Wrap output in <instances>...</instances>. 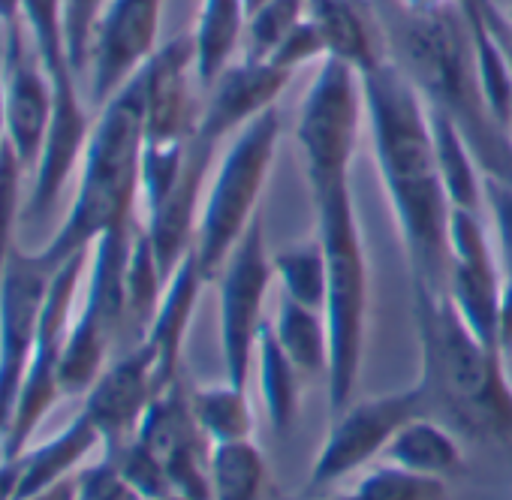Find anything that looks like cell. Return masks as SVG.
Returning <instances> with one entry per match:
<instances>
[{
	"label": "cell",
	"instance_id": "cell-1",
	"mask_svg": "<svg viewBox=\"0 0 512 500\" xmlns=\"http://www.w3.org/2000/svg\"><path fill=\"white\" fill-rule=\"evenodd\" d=\"M362 91L365 127L398 223L410 287L446 293L452 205L437 169L431 106L395 58L365 73Z\"/></svg>",
	"mask_w": 512,
	"mask_h": 500
},
{
	"label": "cell",
	"instance_id": "cell-2",
	"mask_svg": "<svg viewBox=\"0 0 512 500\" xmlns=\"http://www.w3.org/2000/svg\"><path fill=\"white\" fill-rule=\"evenodd\" d=\"M413 320L422 353L419 392L425 413L455 434L512 449V383L506 356L485 347L446 293L413 287Z\"/></svg>",
	"mask_w": 512,
	"mask_h": 500
},
{
	"label": "cell",
	"instance_id": "cell-3",
	"mask_svg": "<svg viewBox=\"0 0 512 500\" xmlns=\"http://www.w3.org/2000/svg\"><path fill=\"white\" fill-rule=\"evenodd\" d=\"M383 22L392 58L407 70L428 106L461 127L488 178L512 181V136L485 103L461 4L431 16L392 10V16L383 13Z\"/></svg>",
	"mask_w": 512,
	"mask_h": 500
},
{
	"label": "cell",
	"instance_id": "cell-4",
	"mask_svg": "<svg viewBox=\"0 0 512 500\" xmlns=\"http://www.w3.org/2000/svg\"><path fill=\"white\" fill-rule=\"evenodd\" d=\"M145 151V82L142 70L115 91L94 118L79 166V187L58 232L34 257L61 269L70 257L91 250L106 232L136 220L139 172Z\"/></svg>",
	"mask_w": 512,
	"mask_h": 500
},
{
	"label": "cell",
	"instance_id": "cell-5",
	"mask_svg": "<svg viewBox=\"0 0 512 500\" xmlns=\"http://www.w3.org/2000/svg\"><path fill=\"white\" fill-rule=\"evenodd\" d=\"M314 205V232L326 250L329 290H326V326H329V407L332 416L356 401L368 329H371V263L365 232L353 196V175L323 178L308 184Z\"/></svg>",
	"mask_w": 512,
	"mask_h": 500
},
{
	"label": "cell",
	"instance_id": "cell-6",
	"mask_svg": "<svg viewBox=\"0 0 512 500\" xmlns=\"http://www.w3.org/2000/svg\"><path fill=\"white\" fill-rule=\"evenodd\" d=\"M278 145L281 112L275 106L229 139L211 181L205 184L193 254L208 281L220 278L232 247L260 217V199L269 184Z\"/></svg>",
	"mask_w": 512,
	"mask_h": 500
},
{
	"label": "cell",
	"instance_id": "cell-7",
	"mask_svg": "<svg viewBox=\"0 0 512 500\" xmlns=\"http://www.w3.org/2000/svg\"><path fill=\"white\" fill-rule=\"evenodd\" d=\"M88 263H91V250L70 257L52 275L49 296H46L43 317H40L37 347H34L31 365L25 371V380H22V389H19L16 407H13V419L7 425L4 440H0V458H19L31 446L37 428L46 422L52 407L64 398L61 356H64V344H67V332L76 317L82 281L88 278Z\"/></svg>",
	"mask_w": 512,
	"mask_h": 500
},
{
	"label": "cell",
	"instance_id": "cell-8",
	"mask_svg": "<svg viewBox=\"0 0 512 500\" xmlns=\"http://www.w3.org/2000/svg\"><path fill=\"white\" fill-rule=\"evenodd\" d=\"M362 127H365L362 76L338 58L320 61L302 97L299 124H296L305 181L311 184L323 178L353 175Z\"/></svg>",
	"mask_w": 512,
	"mask_h": 500
},
{
	"label": "cell",
	"instance_id": "cell-9",
	"mask_svg": "<svg viewBox=\"0 0 512 500\" xmlns=\"http://www.w3.org/2000/svg\"><path fill=\"white\" fill-rule=\"evenodd\" d=\"M220 347L226 380L247 386L256 344L266 329V299L275 284V266L266 247L263 214L232 247L220 272Z\"/></svg>",
	"mask_w": 512,
	"mask_h": 500
},
{
	"label": "cell",
	"instance_id": "cell-10",
	"mask_svg": "<svg viewBox=\"0 0 512 500\" xmlns=\"http://www.w3.org/2000/svg\"><path fill=\"white\" fill-rule=\"evenodd\" d=\"M422 413L425 398L419 386L374 395L365 401H350L341 413L332 416L326 443L311 467V485H335L347 476L368 470L377 458H383L398 428Z\"/></svg>",
	"mask_w": 512,
	"mask_h": 500
},
{
	"label": "cell",
	"instance_id": "cell-11",
	"mask_svg": "<svg viewBox=\"0 0 512 500\" xmlns=\"http://www.w3.org/2000/svg\"><path fill=\"white\" fill-rule=\"evenodd\" d=\"M446 296L464 326L491 350L500 347V266L491 223L482 211L452 208L449 214V275Z\"/></svg>",
	"mask_w": 512,
	"mask_h": 500
},
{
	"label": "cell",
	"instance_id": "cell-12",
	"mask_svg": "<svg viewBox=\"0 0 512 500\" xmlns=\"http://www.w3.org/2000/svg\"><path fill=\"white\" fill-rule=\"evenodd\" d=\"M52 275L55 269L43 266L34 250L16 247L0 278V440L13 419V407L37 347Z\"/></svg>",
	"mask_w": 512,
	"mask_h": 500
},
{
	"label": "cell",
	"instance_id": "cell-13",
	"mask_svg": "<svg viewBox=\"0 0 512 500\" xmlns=\"http://www.w3.org/2000/svg\"><path fill=\"white\" fill-rule=\"evenodd\" d=\"M0 70L7 142L28 172H34L55 112V82L22 22L0 34Z\"/></svg>",
	"mask_w": 512,
	"mask_h": 500
},
{
	"label": "cell",
	"instance_id": "cell-14",
	"mask_svg": "<svg viewBox=\"0 0 512 500\" xmlns=\"http://www.w3.org/2000/svg\"><path fill=\"white\" fill-rule=\"evenodd\" d=\"M166 0H109V7L94 31L88 79L91 103L103 106L121 91L160 49Z\"/></svg>",
	"mask_w": 512,
	"mask_h": 500
},
{
	"label": "cell",
	"instance_id": "cell-15",
	"mask_svg": "<svg viewBox=\"0 0 512 500\" xmlns=\"http://www.w3.org/2000/svg\"><path fill=\"white\" fill-rule=\"evenodd\" d=\"M136 437L157 455L172 491L190 500H211V440L202 434L190 410V392L181 386V380L157 392Z\"/></svg>",
	"mask_w": 512,
	"mask_h": 500
},
{
	"label": "cell",
	"instance_id": "cell-16",
	"mask_svg": "<svg viewBox=\"0 0 512 500\" xmlns=\"http://www.w3.org/2000/svg\"><path fill=\"white\" fill-rule=\"evenodd\" d=\"M49 76L55 82V112H52L46 142H43V154L34 169V187L25 196L28 220L46 217L55 211L64 187L82 166L91 127H94V118L88 115L85 97L79 91L76 70H58Z\"/></svg>",
	"mask_w": 512,
	"mask_h": 500
},
{
	"label": "cell",
	"instance_id": "cell-17",
	"mask_svg": "<svg viewBox=\"0 0 512 500\" xmlns=\"http://www.w3.org/2000/svg\"><path fill=\"white\" fill-rule=\"evenodd\" d=\"M142 82L145 145H190L199 124L193 91L202 88L196 79L190 34L160 43V49L142 67Z\"/></svg>",
	"mask_w": 512,
	"mask_h": 500
},
{
	"label": "cell",
	"instance_id": "cell-18",
	"mask_svg": "<svg viewBox=\"0 0 512 500\" xmlns=\"http://www.w3.org/2000/svg\"><path fill=\"white\" fill-rule=\"evenodd\" d=\"M290 73L269 61H232L208 88L199 109L196 139L217 148L223 139H232L250 121L278 106L281 94L290 85Z\"/></svg>",
	"mask_w": 512,
	"mask_h": 500
},
{
	"label": "cell",
	"instance_id": "cell-19",
	"mask_svg": "<svg viewBox=\"0 0 512 500\" xmlns=\"http://www.w3.org/2000/svg\"><path fill=\"white\" fill-rule=\"evenodd\" d=\"M154 353L145 341L133 344L121 359L109 362L100 380L85 395V413L103 437V449L115 452L130 443L157 398Z\"/></svg>",
	"mask_w": 512,
	"mask_h": 500
},
{
	"label": "cell",
	"instance_id": "cell-20",
	"mask_svg": "<svg viewBox=\"0 0 512 500\" xmlns=\"http://www.w3.org/2000/svg\"><path fill=\"white\" fill-rule=\"evenodd\" d=\"M214 151L217 148L193 136L178 184L157 208L145 211L142 226L151 238V247L166 281L172 278V272L184 263V257L196 244V226H199V211H202V196H205V181H208Z\"/></svg>",
	"mask_w": 512,
	"mask_h": 500
},
{
	"label": "cell",
	"instance_id": "cell-21",
	"mask_svg": "<svg viewBox=\"0 0 512 500\" xmlns=\"http://www.w3.org/2000/svg\"><path fill=\"white\" fill-rule=\"evenodd\" d=\"M311 22L323 37L326 58L350 64L359 76L392 58L389 31L374 0H311Z\"/></svg>",
	"mask_w": 512,
	"mask_h": 500
},
{
	"label": "cell",
	"instance_id": "cell-22",
	"mask_svg": "<svg viewBox=\"0 0 512 500\" xmlns=\"http://www.w3.org/2000/svg\"><path fill=\"white\" fill-rule=\"evenodd\" d=\"M208 284L211 281L205 278L193 250L184 257V263L172 272V278L166 281L157 317H154V323H151V329L145 335V344L154 353V368H157V386L160 389L181 380L178 371H181L184 341H187V332H190L202 287H208Z\"/></svg>",
	"mask_w": 512,
	"mask_h": 500
},
{
	"label": "cell",
	"instance_id": "cell-23",
	"mask_svg": "<svg viewBox=\"0 0 512 500\" xmlns=\"http://www.w3.org/2000/svg\"><path fill=\"white\" fill-rule=\"evenodd\" d=\"M100 446H103V437H100L97 425L91 422V416L82 410L61 434H55L52 440H46L40 446H28L22 452L16 500L31 497V494L73 476L88 461V455H94Z\"/></svg>",
	"mask_w": 512,
	"mask_h": 500
},
{
	"label": "cell",
	"instance_id": "cell-24",
	"mask_svg": "<svg viewBox=\"0 0 512 500\" xmlns=\"http://www.w3.org/2000/svg\"><path fill=\"white\" fill-rule=\"evenodd\" d=\"M247 25V0H199L196 25L190 31L196 79L202 91L241 55Z\"/></svg>",
	"mask_w": 512,
	"mask_h": 500
},
{
	"label": "cell",
	"instance_id": "cell-25",
	"mask_svg": "<svg viewBox=\"0 0 512 500\" xmlns=\"http://www.w3.org/2000/svg\"><path fill=\"white\" fill-rule=\"evenodd\" d=\"M383 461L422 473V476L446 479L455 470H461L464 452H461L458 434L446 422L422 413L398 428V434L389 440L383 452Z\"/></svg>",
	"mask_w": 512,
	"mask_h": 500
},
{
	"label": "cell",
	"instance_id": "cell-26",
	"mask_svg": "<svg viewBox=\"0 0 512 500\" xmlns=\"http://www.w3.org/2000/svg\"><path fill=\"white\" fill-rule=\"evenodd\" d=\"M431 127H434L437 169H440V181H443L449 205L461 211L485 214V172L467 136L446 112L434 106H431Z\"/></svg>",
	"mask_w": 512,
	"mask_h": 500
},
{
	"label": "cell",
	"instance_id": "cell-27",
	"mask_svg": "<svg viewBox=\"0 0 512 500\" xmlns=\"http://www.w3.org/2000/svg\"><path fill=\"white\" fill-rule=\"evenodd\" d=\"M253 362H256V377H260V392H263L269 422H272V428L278 434H287L299 419L305 374L296 368V362L278 344V338L272 332V323H266V329L260 335Z\"/></svg>",
	"mask_w": 512,
	"mask_h": 500
},
{
	"label": "cell",
	"instance_id": "cell-28",
	"mask_svg": "<svg viewBox=\"0 0 512 500\" xmlns=\"http://www.w3.org/2000/svg\"><path fill=\"white\" fill-rule=\"evenodd\" d=\"M272 332L284 347V353L305 374V380L329 377V326L320 308H308L281 296L278 314L272 320Z\"/></svg>",
	"mask_w": 512,
	"mask_h": 500
},
{
	"label": "cell",
	"instance_id": "cell-29",
	"mask_svg": "<svg viewBox=\"0 0 512 500\" xmlns=\"http://www.w3.org/2000/svg\"><path fill=\"white\" fill-rule=\"evenodd\" d=\"M166 290V275L157 263V254L151 247V238L142 223L133 226L130 257H127V332L133 335V344L145 341L160 299Z\"/></svg>",
	"mask_w": 512,
	"mask_h": 500
},
{
	"label": "cell",
	"instance_id": "cell-30",
	"mask_svg": "<svg viewBox=\"0 0 512 500\" xmlns=\"http://www.w3.org/2000/svg\"><path fill=\"white\" fill-rule=\"evenodd\" d=\"M266 473L269 467L263 449L253 443V437L211 446V500H260Z\"/></svg>",
	"mask_w": 512,
	"mask_h": 500
},
{
	"label": "cell",
	"instance_id": "cell-31",
	"mask_svg": "<svg viewBox=\"0 0 512 500\" xmlns=\"http://www.w3.org/2000/svg\"><path fill=\"white\" fill-rule=\"evenodd\" d=\"M190 410L202 434L211 440V446L247 440L253 434V410H250L247 389L232 380L190 389Z\"/></svg>",
	"mask_w": 512,
	"mask_h": 500
},
{
	"label": "cell",
	"instance_id": "cell-32",
	"mask_svg": "<svg viewBox=\"0 0 512 500\" xmlns=\"http://www.w3.org/2000/svg\"><path fill=\"white\" fill-rule=\"evenodd\" d=\"M272 266H275V281L281 284L287 299L323 311L326 290H329V266L317 232L305 241L275 250Z\"/></svg>",
	"mask_w": 512,
	"mask_h": 500
},
{
	"label": "cell",
	"instance_id": "cell-33",
	"mask_svg": "<svg viewBox=\"0 0 512 500\" xmlns=\"http://www.w3.org/2000/svg\"><path fill=\"white\" fill-rule=\"evenodd\" d=\"M485 214L494 235L497 266H500V347L503 356H512V181L485 175Z\"/></svg>",
	"mask_w": 512,
	"mask_h": 500
},
{
	"label": "cell",
	"instance_id": "cell-34",
	"mask_svg": "<svg viewBox=\"0 0 512 500\" xmlns=\"http://www.w3.org/2000/svg\"><path fill=\"white\" fill-rule=\"evenodd\" d=\"M311 0H263L247 13L241 58L272 61L287 37L308 19Z\"/></svg>",
	"mask_w": 512,
	"mask_h": 500
},
{
	"label": "cell",
	"instance_id": "cell-35",
	"mask_svg": "<svg viewBox=\"0 0 512 500\" xmlns=\"http://www.w3.org/2000/svg\"><path fill=\"white\" fill-rule=\"evenodd\" d=\"M338 500H449V488L440 476H422L383 461L362 470L353 488Z\"/></svg>",
	"mask_w": 512,
	"mask_h": 500
},
{
	"label": "cell",
	"instance_id": "cell-36",
	"mask_svg": "<svg viewBox=\"0 0 512 500\" xmlns=\"http://www.w3.org/2000/svg\"><path fill=\"white\" fill-rule=\"evenodd\" d=\"M22 25L49 73L73 70L67 55L64 0H22ZM79 76V73H76Z\"/></svg>",
	"mask_w": 512,
	"mask_h": 500
},
{
	"label": "cell",
	"instance_id": "cell-37",
	"mask_svg": "<svg viewBox=\"0 0 512 500\" xmlns=\"http://www.w3.org/2000/svg\"><path fill=\"white\" fill-rule=\"evenodd\" d=\"M115 467L121 470V476L130 482V488L142 497V500H154L163 494H172V482L163 470V464L157 461V455L139 440L133 437L130 443H124L115 452H106Z\"/></svg>",
	"mask_w": 512,
	"mask_h": 500
},
{
	"label": "cell",
	"instance_id": "cell-38",
	"mask_svg": "<svg viewBox=\"0 0 512 500\" xmlns=\"http://www.w3.org/2000/svg\"><path fill=\"white\" fill-rule=\"evenodd\" d=\"M109 7V0H64V31H67V55L79 79L88 73L91 40Z\"/></svg>",
	"mask_w": 512,
	"mask_h": 500
},
{
	"label": "cell",
	"instance_id": "cell-39",
	"mask_svg": "<svg viewBox=\"0 0 512 500\" xmlns=\"http://www.w3.org/2000/svg\"><path fill=\"white\" fill-rule=\"evenodd\" d=\"M79 500H142V497L130 488V482L121 476L115 461L106 455L103 461L79 473Z\"/></svg>",
	"mask_w": 512,
	"mask_h": 500
},
{
	"label": "cell",
	"instance_id": "cell-40",
	"mask_svg": "<svg viewBox=\"0 0 512 500\" xmlns=\"http://www.w3.org/2000/svg\"><path fill=\"white\" fill-rule=\"evenodd\" d=\"M389 4H392V10L407 13V16H431V13L461 4V0H389Z\"/></svg>",
	"mask_w": 512,
	"mask_h": 500
},
{
	"label": "cell",
	"instance_id": "cell-41",
	"mask_svg": "<svg viewBox=\"0 0 512 500\" xmlns=\"http://www.w3.org/2000/svg\"><path fill=\"white\" fill-rule=\"evenodd\" d=\"M22 500H79V473H73V476L31 494V497H22Z\"/></svg>",
	"mask_w": 512,
	"mask_h": 500
},
{
	"label": "cell",
	"instance_id": "cell-42",
	"mask_svg": "<svg viewBox=\"0 0 512 500\" xmlns=\"http://www.w3.org/2000/svg\"><path fill=\"white\" fill-rule=\"evenodd\" d=\"M22 473V455L19 458H0V500H16Z\"/></svg>",
	"mask_w": 512,
	"mask_h": 500
},
{
	"label": "cell",
	"instance_id": "cell-43",
	"mask_svg": "<svg viewBox=\"0 0 512 500\" xmlns=\"http://www.w3.org/2000/svg\"><path fill=\"white\" fill-rule=\"evenodd\" d=\"M22 22V0H0V31Z\"/></svg>",
	"mask_w": 512,
	"mask_h": 500
},
{
	"label": "cell",
	"instance_id": "cell-44",
	"mask_svg": "<svg viewBox=\"0 0 512 500\" xmlns=\"http://www.w3.org/2000/svg\"><path fill=\"white\" fill-rule=\"evenodd\" d=\"M7 148V115H4V70H0V151Z\"/></svg>",
	"mask_w": 512,
	"mask_h": 500
},
{
	"label": "cell",
	"instance_id": "cell-45",
	"mask_svg": "<svg viewBox=\"0 0 512 500\" xmlns=\"http://www.w3.org/2000/svg\"><path fill=\"white\" fill-rule=\"evenodd\" d=\"M154 500H190V497H184V494L172 491V494H163V497H154Z\"/></svg>",
	"mask_w": 512,
	"mask_h": 500
},
{
	"label": "cell",
	"instance_id": "cell-46",
	"mask_svg": "<svg viewBox=\"0 0 512 500\" xmlns=\"http://www.w3.org/2000/svg\"><path fill=\"white\" fill-rule=\"evenodd\" d=\"M503 16H506V25H509V34H512V0H509V7L503 10Z\"/></svg>",
	"mask_w": 512,
	"mask_h": 500
},
{
	"label": "cell",
	"instance_id": "cell-47",
	"mask_svg": "<svg viewBox=\"0 0 512 500\" xmlns=\"http://www.w3.org/2000/svg\"><path fill=\"white\" fill-rule=\"evenodd\" d=\"M509 136H512V124H509Z\"/></svg>",
	"mask_w": 512,
	"mask_h": 500
},
{
	"label": "cell",
	"instance_id": "cell-48",
	"mask_svg": "<svg viewBox=\"0 0 512 500\" xmlns=\"http://www.w3.org/2000/svg\"><path fill=\"white\" fill-rule=\"evenodd\" d=\"M374 4H380V0H374Z\"/></svg>",
	"mask_w": 512,
	"mask_h": 500
}]
</instances>
